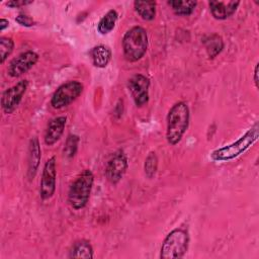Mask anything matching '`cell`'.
<instances>
[{"mask_svg":"<svg viewBox=\"0 0 259 259\" xmlns=\"http://www.w3.org/2000/svg\"><path fill=\"white\" fill-rule=\"evenodd\" d=\"M190 110L186 102L178 101L167 114L166 139L171 146L177 145L188 128Z\"/></svg>","mask_w":259,"mask_h":259,"instance_id":"obj_1","label":"cell"},{"mask_svg":"<svg viewBox=\"0 0 259 259\" xmlns=\"http://www.w3.org/2000/svg\"><path fill=\"white\" fill-rule=\"evenodd\" d=\"M258 136L259 125L258 122H255L239 140L228 146L214 150L210 154V158L215 162L230 161L235 159L236 157L243 154L246 150H248L257 141Z\"/></svg>","mask_w":259,"mask_h":259,"instance_id":"obj_2","label":"cell"},{"mask_svg":"<svg viewBox=\"0 0 259 259\" xmlns=\"http://www.w3.org/2000/svg\"><path fill=\"white\" fill-rule=\"evenodd\" d=\"M148 49V34L144 27L136 25L131 27L122 37L123 56L128 62L141 60Z\"/></svg>","mask_w":259,"mask_h":259,"instance_id":"obj_3","label":"cell"},{"mask_svg":"<svg viewBox=\"0 0 259 259\" xmlns=\"http://www.w3.org/2000/svg\"><path fill=\"white\" fill-rule=\"evenodd\" d=\"M94 183V175L91 170H83L71 184L68 191V202L72 208L79 210L86 206Z\"/></svg>","mask_w":259,"mask_h":259,"instance_id":"obj_4","label":"cell"},{"mask_svg":"<svg viewBox=\"0 0 259 259\" xmlns=\"http://www.w3.org/2000/svg\"><path fill=\"white\" fill-rule=\"evenodd\" d=\"M189 237L186 230L177 228L172 230L164 239L161 250V259H179L184 256L188 249Z\"/></svg>","mask_w":259,"mask_h":259,"instance_id":"obj_5","label":"cell"},{"mask_svg":"<svg viewBox=\"0 0 259 259\" xmlns=\"http://www.w3.org/2000/svg\"><path fill=\"white\" fill-rule=\"evenodd\" d=\"M83 84L79 81H68L59 86L51 98V105L55 109H61L75 101L83 92Z\"/></svg>","mask_w":259,"mask_h":259,"instance_id":"obj_6","label":"cell"},{"mask_svg":"<svg viewBox=\"0 0 259 259\" xmlns=\"http://www.w3.org/2000/svg\"><path fill=\"white\" fill-rule=\"evenodd\" d=\"M56 157L53 156L47 160L45 163L41 179L39 184V195L41 199L47 200L51 198L56 191V181H57V164Z\"/></svg>","mask_w":259,"mask_h":259,"instance_id":"obj_7","label":"cell"},{"mask_svg":"<svg viewBox=\"0 0 259 259\" xmlns=\"http://www.w3.org/2000/svg\"><path fill=\"white\" fill-rule=\"evenodd\" d=\"M27 87L28 81L21 80L2 93L1 107L6 114H11L16 109L27 90Z\"/></svg>","mask_w":259,"mask_h":259,"instance_id":"obj_8","label":"cell"},{"mask_svg":"<svg viewBox=\"0 0 259 259\" xmlns=\"http://www.w3.org/2000/svg\"><path fill=\"white\" fill-rule=\"evenodd\" d=\"M127 87L137 106L141 107L149 101L150 80L145 75L136 74L132 76L128 79Z\"/></svg>","mask_w":259,"mask_h":259,"instance_id":"obj_9","label":"cell"},{"mask_svg":"<svg viewBox=\"0 0 259 259\" xmlns=\"http://www.w3.org/2000/svg\"><path fill=\"white\" fill-rule=\"evenodd\" d=\"M39 56L33 51H26L14 58L8 65L7 73L12 78H17L29 71L38 61Z\"/></svg>","mask_w":259,"mask_h":259,"instance_id":"obj_10","label":"cell"},{"mask_svg":"<svg viewBox=\"0 0 259 259\" xmlns=\"http://www.w3.org/2000/svg\"><path fill=\"white\" fill-rule=\"evenodd\" d=\"M127 165L126 155L121 150L115 152L110 157L105 167V175L107 180L112 184L118 183L126 172Z\"/></svg>","mask_w":259,"mask_h":259,"instance_id":"obj_11","label":"cell"},{"mask_svg":"<svg viewBox=\"0 0 259 259\" xmlns=\"http://www.w3.org/2000/svg\"><path fill=\"white\" fill-rule=\"evenodd\" d=\"M240 5V1H209L208 6L211 15L218 20L231 17Z\"/></svg>","mask_w":259,"mask_h":259,"instance_id":"obj_12","label":"cell"},{"mask_svg":"<svg viewBox=\"0 0 259 259\" xmlns=\"http://www.w3.org/2000/svg\"><path fill=\"white\" fill-rule=\"evenodd\" d=\"M66 122H67L66 116L55 117L49 122L45 133V138H44L46 145L53 146L61 139L66 126Z\"/></svg>","mask_w":259,"mask_h":259,"instance_id":"obj_13","label":"cell"},{"mask_svg":"<svg viewBox=\"0 0 259 259\" xmlns=\"http://www.w3.org/2000/svg\"><path fill=\"white\" fill-rule=\"evenodd\" d=\"M41 158V150L39 146L38 139L36 137L30 139L28 146V160H27V177L29 180L33 179Z\"/></svg>","mask_w":259,"mask_h":259,"instance_id":"obj_14","label":"cell"},{"mask_svg":"<svg viewBox=\"0 0 259 259\" xmlns=\"http://www.w3.org/2000/svg\"><path fill=\"white\" fill-rule=\"evenodd\" d=\"M92 63L97 68H105L111 60V51L108 47L99 45L90 51Z\"/></svg>","mask_w":259,"mask_h":259,"instance_id":"obj_15","label":"cell"},{"mask_svg":"<svg viewBox=\"0 0 259 259\" xmlns=\"http://www.w3.org/2000/svg\"><path fill=\"white\" fill-rule=\"evenodd\" d=\"M203 45L206 51V54L209 59H214L223 51L225 44L221 35L218 33H212L204 37Z\"/></svg>","mask_w":259,"mask_h":259,"instance_id":"obj_16","label":"cell"},{"mask_svg":"<svg viewBox=\"0 0 259 259\" xmlns=\"http://www.w3.org/2000/svg\"><path fill=\"white\" fill-rule=\"evenodd\" d=\"M69 258H93V248L86 240L75 242L69 251Z\"/></svg>","mask_w":259,"mask_h":259,"instance_id":"obj_17","label":"cell"},{"mask_svg":"<svg viewBox=\"0 0 259 259\" xmlns=\"http://www.w3.org/2000/svg\"><path fill=\"white\" fill-rule=\"evenodd\" d=\"M134 8L142 19L151 21L156 15V2L155 1H135Z\"/></svg>","mask_w":259,"mask_h":259,"instance_id":"obj_18","label":"cell"},{"mask_svg":"<svg viewBox=\"0 0 259 259\" xmlns=\"http://www.w3.org/2000/svg\"><path fill=\"white\" fill-rule=\"evenodd\" d=\"M117 18H118L117 11L114 9H110L99 20V22L97 24V30L101 34H107L114 28Z\"/></svg>","mask_w":259,"mask_h":259,"instance_id":"obj_19","label":"cell"},{"mask_svg":"<svg viewBox=\"0 0 259 259\" xmlns=\"http://www.w3.org/2000/svg\"><path fill=\"white\" fill-rule=\"evenodd\" d=\"M176 15L188 16L190 15L196 6V1H185V0H170L167 2Z\"/></svg>","mask_w":259,"mask_h":259,"instance_id":"obj_20","label":"cell"},{"mask_svg":"<svg viewBox=\"0 0 259 259\" xmlns=\"http://www.w3.org/2000/svg\"><path fill=\"white\" fill-rule=\"evenodd\" d=\"M79 137L77 135H69L66 143H65V147L63 150V154L65 157H67L68 159L73 158L78 150V144H79Z\"/></svg>","mask_w":259,"mask_h":259,"instance_id":"obj_21","label":"cell"},{"mask_svg":"<svg viewBox=\"0 0 259 259\" xmlns=\"http://www.w3.org/2000/svg\"><path fill=\"white\" fill-rule=\"evenodd\" d=\"M158 169V158L155 152H150L147 156L144 164L145 174L148 178H153Z\"/></svg>","mask_w":259,"mask_h":259,"instance_id":"obj_22","label":"cell"},{"mask_svg":"<svg viewBox=\"0 0 259 259\" xmlns=\"http://www.w3.org/2000/svg\"><path fill=\"white\" fill-rule=\"evenodd\" d=\"M14 49V41L11 37L1 36L0 37V61L1 64L5 62V60L10 56Z\"/></svg>","mask_w":259,"mask_h":259,"instance_id":"obj_23","label":"cell"},{"mask_svg":"<svg viewBox=\"0 0 259 259\" xmlns=\"http://www.w3.org/2000/svg\"><path fill=\"white\" fill-rule=\"evenodd\" d=\"M15 21L17 23H19L20 25H23V26H32L34 25V21L31 17L25 15V14H19L18 16H16L15 18Z\"/></svg>","mask_w":259,"mask_h":259,"instance_id":"obj_24","label":"cell"},{"mask_svg":"<svg viewBox=\"0 0 259 259\" xmlns=\"http://www.w3.org/2000/svg\"><path fill=\"white\" fill-rule=\"evenodd\" d=\"M32 3V1H26V0H12L6 2V5L10 8H18L21 6H25Z\"/></svg>","mask_w":259,"mask_h":259,"instance_id":"obj_25","label":"cell"},{"mask_svg":"<svg viewBox=\"0 0 259 259\" xmlns=\"http://www.w3.org/2000/svg\"><path fill=\"white\" fill-rule=\"evenodd\" d=\"M258 69H259V64L257 63L256 66H255V69H254V83H255V86L256 88H258Z\"/></svg>","mask_w":259,"mask_h":259,"instance_id":"obj_26","label":"cell"},{"mask_svg":"<svg viewBox=\"0 0 259 259\" xmlns=\"http://www.w3.org/2000/svg\"><path fill=\"white\" fill-rule=\"evenodd\" d=\"M8 25H9V21L5 18H1V20H0V30L3 31L6 27H8Z\"/></svg>","mask_w":259,"mask_h":259,"instance_id":"obj_27","label":"cell"}]
</instances>
